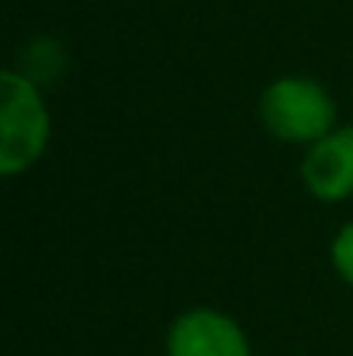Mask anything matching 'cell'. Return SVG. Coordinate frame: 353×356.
Returning a JSON list of instances; mask_svg holds the SVG:
<instances>
[{
	"mask_svg": "<svg viewBox=\"0 0 353 356\" xmlns=\"http://www.w3.org/2000/svg\"><path fill=\"white\" fill-rule=\"evenodd\" d=\"M0 101H3L0 170L7 177H14L28 163L38 159V152L45 145V135H49V118H45V104H42L38 90L21 73H3L0 76Z\"/></svg>",
	"mask_w": 353,
	"mask_h": 356,
	"instance_id": "1",
	"label": "cell"
},
{
	"mask_svg": "<svg viewBox=\"0 0 353 356\" xmlns=\"http://www.w3.org/2000/svg\"><path fill=\"white\" fill-rule=\"evenodd\" d=\"M336 108L315 80H277L263 94V121L284 142H319L329 135Z\"/></svg>",
	"mask_w": 353,
	"mask_h": 356,
	"instance_id": "2",
	"label": "cell"
},
{
	"mask_svg": "<svg viewBox=\"0 0 353 356\" xmlns=\"http://www.w3.org/2000/svg\"><path fill=\"white\" fill-rule=\"evenodd\" d=\"M166 356H249V343L233 318L198 308L180 315L170 329Z\"/></svg>",
	"mask_w": 353,
	"mask_h": 356,
	"instance_id": "3",
	"label": "cell"
},
{
	"mask_svg": "<svg viewBox=\"0 0 353 356\" xmlns=\"http://www.w3.org/2000/svg\"><path fill=\"white\" fill-rule=\"evenodd\" d=\"M301 177L322 201H343L353 194V128H340L319 138L305 156Z\"/></svg>",
	"mask_w": 353,
	"mask_h": 356,
	"instance_id": "4",
	"label": "cell"
},
{
	"mask_svg": "<svg viewBox=\"0 0 353 356\" xmlns=\"http://www.w3.org/2000/svg\"><path fill=\"white\" fill-rule=\"evenodd\" d=\"M333 263H336V270L343 273V280L353 284V222L340 232L336 245H333Z\"/></svg>",
	"mask_w": 353,
	"mask_h": 356,
	"instance_id": "5",
	"label": "cell"
}]
</instances>
